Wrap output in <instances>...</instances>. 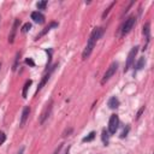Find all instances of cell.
I'll use <instances>...</instances> for the list:
<instances>
[{
	"label": "cell",
	"instance_id": "cell-1",
	"mask_svg": "<svg viewBox=\"0 0 154 154\" xmlns=\"http://www.w3.org/2000/svg\"><path fill=\"white\" fill-rule=\"evenodd\" d=\"M103 31H105V30H103L102 26H97V28H94V29H93V31L90 32L89 40H88V42H87V46H85V48H84V51H83V53H82V59H83V60H85V59L89 58V55L91 54V52H93V49H94L96 42H97V41L101 38V36L103 35Z\"/></svg>",
	"mask_w": 154,
	"mask_h": 154
},
{
	"label": "cell",
	"instance_id": "cell-2",
	"mask_svg": "<svg viewBox=\"0 0 154 154\" xmlns=\"http://www.w3.org/2000/svg\"><path fill=\"white\" fill-rule=\"evenodd\" d=\"M55 67H58V64H54L53 66H51L48 70H46V73L43 75V77L41 78V81H40V83H38V85H37V89H36V93H35V95H37V93L45 87V84L49 81V78H51V76H52V73H53V71L55 70Z\"/></svg>",
	"mask_w": 154,
	"mask_h": 154
},
{
	"label": "cell",
	"instance_id": "cell-3",
	"mask_svg": "<svg viewBox=\"0 0 154 154\" xmlns=\"http://www.w3.org/2000/svg\"><path fill=\"white\" fill-rule=\"evenodd\" d=\"M137 52H138V46L132 47V48H131V51L129 52L128 58H126V63H125V67H124V72H126V71L131 67V65L135 63V57H136Z\"/></svg>",
	"mask_w": 154,
	"mask_h": 154
},
{
	"label": "cell",
	"instance_id": "cell-4",
	"mask_svg": "<svg viewBox=\"0 0 154 154\" xmlns=\"http://www.w3.org/2000/svg\"><path fill=\"white\" fill-rule=\"evenodd\" d=\"M118 126H119V117H118V114H112L109 117V120H108L107 131L109 134H116V131L118 130Z\"/></svg>",
	"mask_w": 154,
	"mask_h": 154
},
{
	"label": "cell",
	"instance_id": "cell-5",
	"mask_svg": "<svg viewBox=\"0 0 154 154\" xmlns=\"http://www.w3.org/2000/svg\"><path fill=\"white\" fill-rule=\"evenodd\" d=\"M52 108H53V100L51 99V100L47 102V105L45 106V108H43V111H42V113H41V116H40V124H43V123L48 119V117L51 116Z\"/></svg>",
	"mask_w": 154,
	"mask_h": 154
},
{
	"label": "cell",
	"instance_id": "cell-6",
	"mask_svg": "<svg viewBox=\"0 0 154 154\" xmlns=\"http://www.w3.org/2000/svg\"><path fill=\"white\" fill-rule=\"evenodd\" d=\"M135 23H136V17L135 16H130L128 19H125V22L122 25V35L128 34L132 29V26L135 25Z\"/></svg>",
	"mask_w": 154,
	"mask_h": 154
},
{
	"label": "cell",
	"instance_id": "cell-7",
	"mask_svg": "<svg viewBox=\"0 0 154 154\" xmlns=\"http://www.w3.org/2000/svg\"><path fill=\"white\" fill-rule=\"evenodd\" d=\"M117 69H118V63H116V61H113L111 65H109V67L107 69V71L105 72V75H103V77H102V79H101V84H105L114 73H116V71H117Z\"/></svg>",
	"mask_w": 154,
	"mask_h": 154
},
{
	"label": "cell",
	"instance_id": "cell-8",
	"mask_svg": "<svg viewBox=\"0 0 154 154\" xmlns=\"http://www.w3.org/2000/svg\"><path fill=\"white\" fill-rule=\"evenodd\" d=\"M19 24H20V19H19V18H16V19H14V22H13V25H12L11 32H10V35H8V42H10V43H13L14 37H16V34H17V29H18Z\"/></svg>",
	"mask_w": 154,
	"mask_h": 154
},
{
	"label": "cell",
	"instance_id": "cell-9",
	"mask_svg": "<svg viewBox=\"0 0 154 154\" xmlns=\"http://www.w3.org/2000/svg\"><path fill=\"white\" fill-rule=\"evenodd\" d=\"M31 19H32L35 23H37V24H43V23H45V16H43L41 12H38V11L31 12Z\"/></svg>",
	"mask_w": 154,
	"mask_h": 154
},
{
	"label": "cell",
	"instance_id": "cell-10",
	"mask_svg": "<svg viewBox=\"0 0 154 154\" xmlns=\"http://www.w3.org/2000/svg\"><path fill=\"white\" fill-rule=\"evenodd\" d=\"M57 26H58V23H57V22H51V24H49V25H47V26H46V28H45V29H43V30H42V31H41V32L35 37V40L41 38V37H42V36H45L49 30H52L53 28H57Z\"/></svg>",
	"mask_w": 154,
	"mask_h": 154
},
{
	"label": "cell",
	"instance_id": "cell-11",
	"mask_svg": "<svg viewBox=\"0 0 154 154\" xmlns=\"http://www.w3.org/2000/svg\"><path fill=\"white\" fill-rule=\"evenodd\" d=\"M29 114H30V107L29 106H25L23 108V112H22V116H20V126H23L25 124V122L29 118Z\"/></svg>",
	"mask_w": 154,
	"mask_h": 154
},
{
	"label": "cell",
	"instance_id": "cell-12",
	"mask_svg": "<svg viewBox=\"0 0 154 154\" xmlns=\"http://www.w3.org/2000/svg\"><path fill=\"white\" fill-rule=\"evenodd\" d=\"M119 100L116 97V96H112V97H109L108 99V101H107V105H108V107L109 108H112V109H116V108H118L119 107Z\"/></svg>",
	"mask_w": 154,
	"mask_h": 154
},
{
	"label": "cell",
	"instance_id": "cell-13",
	"mask_svg": "<svg viewBox=\"0 0 154 154\" xmlns=\"http://www.w3.org/2000/svg\"><path fill=\"white\" fill-rule=\"evenodd\" d=\"M143 35L146 37V41L149 42V40H150V23L149 22H147L143 25Z\"/></svg>",
	"mask_w": 154,
	"mask_h": 154
},
{
	"label": "cell",
	"instance_id": "cell-14",
	"mask_svg": "<svg viewBox=\"0 0 154 154\" xmlns=\"http://www.w3.org/2000/svg\"><path fill=\"white\" fill-rule=\"evenodd\" d=\"M101 140H102V143H103V146H108L109 132H108L106 129H102V132H101Z\"/></svg>",
	"mask_w": 154,
	"mask_h": 154
},
{
	"label": "cell",
	"instance_id": "cell-15",
	"mask_svg": "<svg viewBox=\"0 0 154 154\" xmlns=\"http://www.w3.org/2000/svg\"><path fill=\"white\" fill-rule=\"evenodd\" d=\"M31 83H32V81H31V79H28V81H25V83H24L23 91H22V96H23L24 99L26 97V94H28V90H29V88H30Z\"/></svg>",
	"mask_w": 154,
	"mask_h": 154
},
{
	"label": "cell",
	"instance_id": "cell-16",
	"mask_svg": "<svg viewBox=\"0 0 154 154\" xmlns=\"http://www.w3.org/2000/svg\"><path fill=\"white\" fill-rule=\"evenodd\" d=\"M144 64H146V59L142 57V58H140L138 60H137V63H136V65H135V72H137L138 70H141L142 67H144Z\"/></svg>",
	"mask_w": 154,
	"mask_h": 154
},
{
	"label": "cell",
	"instance_id": "cell-17",
	"mask_svg": "<svg viewBox=\"0 0 154 154\" xmlns=\"http://www.w3.org/2000/svg\"><path fill=\"white\" fill-rule=\"evenodd\" d=\"M95 135H96V132H95V131L89 132L85 137H83V138H82V142H90V141H93V140L95 138Z\"/></svg>",
	"mask_w": 154,
	"mask_h": 154
},
{
	"label": "cell",
	"instance_id": "cell-18",
	"mask_svg": "<svg viewBox=\"0 0 154 154\" xmlns=\"http://www.w3.org/2000/svg\"><path fill=\"white\" fill-rule=\"evenodd\" d=\"M114 5H116V1H113V2H111V4H109V6H108V7H107V8H106V10L103 11V13H102V19H105V18H106V17L108 16V13H109V11L112 10V7H113Z\"/></svg>",
	"mask_w": 154,
	"mask_h": 154
},
{
	"label": "cell",
	"instance_id": "cell-19",
	"mask_svg": "<svg viewBox=\"0 0 154 154\" xmlns=\"http://www.w3.org/2000/svg\"><path fill=\"white\" fill-rule=\"evenodd\" d=\"M46 52L48 54V61H47V65H46V70H48L51 67V60H52V53H53V51L51 48H48V49H46Z\"/></svg>",
	"mask_w": 154,
	"mask_h": 154
},
{
	"label": "cell",
	"instance_id": "cell-20",
	"mask_svg": "<svg viewBox=\"0 0 154 154\" xmlns=\"http://www.w3.org/2000/svg\"><path fill=\"white\" fill-rule=\"evenodd\" d=\"M19 57H20V53L18 52V53L16 54V58H14V63H13V66H12V70H13V71H16V70H17V67H18V63H19Z\"/></svg>",
	"mask_w": 154,
	"mask_h": 154
},
{
	"label": "cell",
	"instance_id": "cell-21",
	"mask_svg": "<svg viewBox=\"0 0 154 154\" xmlns=\"http://www.w3.org/2000/svg\"><path fill=\"white\" fill-rule=\"evenodd\" d=\"M46 6H47V1H46V0H43V1H38V2L36 4V7H37L38 10H45Z\"/></svg>",
	"mask_w": 154,
	"mask_h": 154
},
{
	"label": "cell",
	"instance_id": "cell-22",
	"mask_svg": "<svg viewBox=\"0 0 154 154\" xmlns=\"http://www.w3.org/2000/svg\"><path fill=\"white\" fill-rule=\"evenodd\" d=\"M30 29H31V24L28 22V23H25V24L22 26V32H23V34H25V32H28Z\"/></svg>",
	"mask_w": 154,
	"mask_h": 154
},
{
	"label": "cell",
	"instance_id": "cell-23",
	"mask_svg": "<svg viewBox=\"0 0 154 154\" xmlns=\"http://www.w3.org/2000/svg\"><path fill=\"white\" fill-rule=\"evenodd\" d=\"M129 130H130V126H129V125H126V126L124 128V130L122 131V134H120V138H124V137H126V136H128V132H129Z\"/></svg>",
	"mask_w": 154,
	"mask_h": 154
},
{
	"label": "cell",
	"instance_id": "cell-24",
	"mask_svg": "<svg viewBox=\"0 0 154 154\" xmlns=\"http://www.w3.org/2000/svg\"><path fill=\"white\" fill-rule=\"evenodd\" d=\"M5 141H6V135L4 131H0V146L2 143H5Z\"/></svg>",
	"mask_w": 154,
	"mask_h": 154
},
{
	"label": "cell",
	"instance_id": "cell-25",
	"mask_svg": "<svg viewBox=\"0 0 154 154\" xmlns=\"http://www.w3.org/2000/svg\"><path fill=\"white\" fill-rule=\"evenodd\" d=\"M25 64L29 65V66H35V63H34V60L31 58H26L25 59Z\"/></svg>",
	"mask_w": 154,
	"mask_h": 154
},
{
	"label": "cell",
	"instance_id": "cell-26",
	"mask_svg": "<svg viewBox=\"0 0 154 154\" xmlns=\"http://www.w3.org/2000/svg\"><path fill=\"white\" fill-rule=\"evenodd\" d=\"M71 132H72V128H70V129H66V130L63 132V136H64V137H65V136H69Z\"/></svg>",
	"mask_w": 154,
	"mask_h": 154
},
{
	"label": "cell",
	"instance_id": "cell-27",
	"mask_svg": "<svg viewBox=\"0 0 154 154\" xmlns=\"http://www.w3.org/2000/svg\"><path fill=\"white\" fill-rule=\"evenodd\" d=\"M143 111H144V106H142V107H141V109H140V111L137 112V116H136V119H138V118L141 117V114H142V112H143Z\"/></svg>",
	"mask_w": 154,
	"mask_h": 154
},
{
	"label": "cell",
	"instance_id": "cell-28",
	"mask_svg": "<svg viewBox=\"0 0 154 154\" xmlns=\"http://www.w3.org/2000/svg\"><path fill=\"white\" fill-rule=\"evenodd\" d=\"M61 148H63V144H59V146H58V148L54 150V153H53V154H59V152H60V149H61Z\"/></svg>",
	"mask_w": 154,
	"mask_h": 154
},
{
	"label": "cell",
	"instance_id": "cell-29",
	"mask_svg": "<svg viewBox=\"0 0 154 154\" xmlns=\"http://www.w3.org/2000/svg\"><path fill=\"white\" fill-rule=\"evenodd\" d=\"M23 153H24V147H22V148L18 150V153H17V154H23Z\"/></svg>",
	"mask_w": 154,
	"mask_h": 154
},
{
	"label": "cell",
	"instance_id": "cell-30",
	"mask_svg": "<svg viewBox=\"0 0 154 154\" xmlns=\"http://www.w3.org/2000/svg\"><path fill=\"white\" fill-rule=\"evenodd\" d=\"M70 148H71V147L69 146V147L66 148V150H65V153H64V154H69V152H70Z\"/></svg>",
	"mask_w": 154,
	"mask_h": 154
},
{
	"label": "cell",
	"instance_id": "cell-31",
	"mask_svg": "<svg viewBox=\"0 0 154 154\" xmlns=\"http://www.w3.org/2000/svg\"><path fill=\"white\" fill-rule=\"evenodd\" d=\"M0 69H1V63H0Z\"/></svg>",
	"mask_w": 154,
	"mask_h": 154
},
{
	"label": "cell",
	"instance_id": "cell-32",
	"mask_svg": "<svg viewBox=\"0 0 154 154\" xmlns=\"http://www.w3.org/2000/svg\"><path fill=\"white\" fill-rule=\"evenodd\" d=\"M0 19H1V17H0Z\"/></svg>",
	"mask_w": 154,
	"mask_h": 154
}]
</instances>
